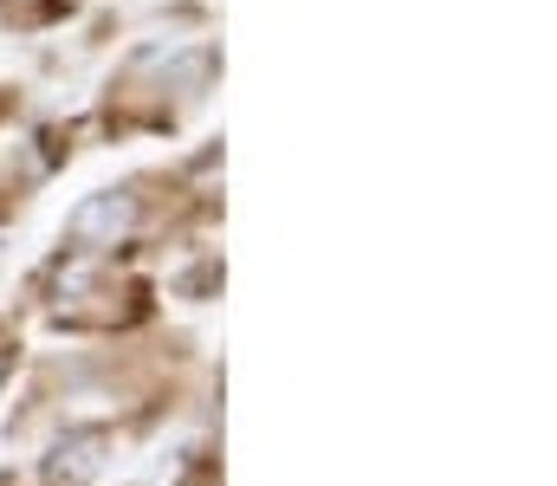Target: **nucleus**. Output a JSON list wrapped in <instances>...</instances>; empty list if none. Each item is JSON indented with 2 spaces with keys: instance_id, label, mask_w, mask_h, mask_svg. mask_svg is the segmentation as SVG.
Segmentation results:
<instances>
[{
  "instance_id": "nucleus-1",
  "label": "nucleus",
  "mask_w": 557,
  "mask_h": 486,
  "mask_svg": "<svg viewBox=\"0 0 557 486\" xmlns=\"http://www.w3.org/2000/svg\"><path fill=\"white\" fill-rule=\"evenodd\" d=\"M131 221H137V201L131 195H91L72 214V240L78 247H117V234H131Z\"/></svg>"
},
{
  "instance_id": "nucleus-2",
  "label": "nucleus",
  "mask_w": 557,
  "mask_h": 486,
  "mask_svg": "<svg viewBox=\"0 0 557 486\" xmlns=\"http://www.w3.org/2000/svg\"><path fill=\"white\" fill-rule=\"evenodd\" d=\"M98 468H104V435H72V441H59L52 481H59V486H78L85 474H98Z\"/></svg>"
},
{
  "instance_id": "nucleus-3",
  "label": "nucleus",
  "mask_w": 557,
  "mask_h": 486,
  "mask_svg": "<svg viewBox=\"0 0 557 486\" xmlns=\"http://www.w3.org/2000/svg\"><path fill=\"white\" fill-rule=\"evenodd\" d=\"M0 376H7V350H0Z\"/></svg>"
}]
</instances>
